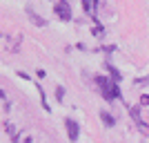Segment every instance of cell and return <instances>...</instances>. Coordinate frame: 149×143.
<instances>
[{
  "mask_svg": "<svg viewBox=\"0 0 149 143\" xmlns=\"http://www.w3.org/2000/svg\"><path fill=\"white\" fill-rule=\"evenodd\" d=\"M54 13H56L60 20H71V7H69V0H56L54 5Z\"/></svg>",
  "mask_w": 149,
  "mask_h": 143,
  "instance_id": "cell-1",
  "label": "cell"
},
{
  "mask_svg": "<svg viewBox=\"0 0 149 143\" xmlns=\"http://www.w3.org/2000/svg\"><path fill=\"white\" fill-rule=\"evenodd\" d=\"M65 128H67V137L71 143L78 141V137H80V125L76 123L74 118H65Z\"/></svg>",
  "mask_w": 149,
  "mask_h": 143,
  "instance_id": "cell-2",
  "label": "cell"
},
{
  "mask_svg": "<svg viewBox=\"0 0 149 143\" xmlns=\"http://www.w3.org/2000/svg\"><path fill=\"white\" fill-rule=\"evenodd\" d=\"M127 107H129V105H127ZM129 114H131V118L136 121L138 130H140V132H149V125L143 121V116H140V110H138V107H129Z\"/></svg>",
  "mask_w": 149,
  "mask_h": 143,
  "instance_id": "cell-3",
  "label": "cell"
},
{
  "mask_svg": "<svg viewBox=\"0 0 149 143\" xmlns=\"http://www.w3.org/2000/svg\"><path fill=\"white\" fill-rule=\"evenodd\" d=\"M25 13L29 16L31 25H36V27H45V25H47V20H45L42 16H40V13H36L33 9H31V7H27V9H25Z\"/></svg>",
  "mask_w": 149,
  "mask_h": 143,
  "instance_id": "cell-4",
  "label": "cell"
},
{
  "mask_svg": "<svg viewBox=\"0 0 149 143\" xmlns=\"http://www.w3.org/2000/svg\"><path fill=\"white\" fill-rule=\"evenodd\" d=\"M100 118H102V123H105L107 128H113V125H116V118H113L109 112H105V110L100 112Z\"/></svg>",
  "mask_w": 149,
  "mask_h": 143,
  "instance_id": "cell-5",
  "label": "cell"
},
{
  "mask_svg": "<svg viewBox=\"0 0 149 143\" xmlns=\"http://www.w3.org/2000/svg\"><path fill=\"white\" fill-rule=\"evenodd\" d=\"M5 130H7V134L11 137V143H18V141H20L18 134H16V128H13V123H5Z\"/></svg>",
  "mask_w": 149,
  "mask_h": 143,
  "instance_id": "cell-6",
  "label": "cell"
},
{
  "mask_svg": "<svg viewBox=\"0 0 149 143\" xmlns=\"http://www.w3.org/2000/svg\"><path fill=\"white\" fill-rule=\"evenodd\" d=\"M107 72H109V76H111V81H116V83L123 78V76H120V72H118L116 67H111V65H107Z\"/></svg>",
  "mask_w": 149,
  "mask_h": 143,
  "instance_id": "cell-7",
  "label": "cell"
},
{
  "mask_svg": "<svg viewBox=\"0 0 149 143\" xmlns=\"http://www.w3.org/2000/svg\"><path fill=\"white\" fill-rule=\"evenodd\" d=\"M82 9L87 16H93V0H82Z\"/></svg>",
  "mask_w": 149,
  "mask_h": 143,
  "instance_id": "cell-8",
  "label": "cell"
},
{
  "mask_svg": "<svg viewBox=\"0 0 149 143\" xmlns=\"http://www.w3.org/2000/svg\"><path fill=\"white\" fill-rule=\"evenodd\" d=\"M62 99H65V87H60V85H58V87H56V101L60 103Z\"/></svg>",
  "mask_w": 149,
  "mask_h": 143,
  "instance_id": "cell-9",
  "label": "cell"
},
{
  "mask_svg": "<svg viewBox=\"0 0 149 143\" xmlns=\"http://www.w3.org/2000/svg\"><path fill=\"white\" fill-rule=\"evenodd\" d=\"M140 105H147L149 107V94H143V96H140Z\"/></svg>",
  "mask_w": 149,
  "mask_h": 143,
  "instance_id": "cell-10",
  "label": "cell"
},
{
  "mask_svg": "<svg viewBox=\"0 0 149 143\" xmlns=\"http://www.w3.org/2000/svg\"><path fill=\"white\" fill-rule=\"evenodd\" d=\"M93 34H96V36H102V27H100V25H96V29H93Z\"/></svg>",
  "mask_w": 149,
  "mask_h": 143,
  "instance_id": "cell-11",
  "label": "cell"
},
{
  "mask_svg": "<svg viewBox=\"0 0 149 143\" xmlns=\"http://www.w3.org/2000/svg\"><path fill=\"white\" fill-rule=\"evenodd\" d=\"M25 143H33V141H31V139H29V137H27V139H25Z\"/></svg>",
  "mask_w": 149,
  "mask_h": 143,
  "instance_id": "cell-12",
  "label": "cell"
}]
</instances>
